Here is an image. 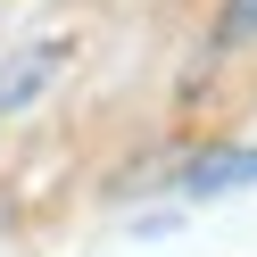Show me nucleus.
<instances>
[{"label": "nucleus", "instance_id": "1", "mask_svg": "<svg viewBox=\"0 0 257 257\" xmlns=\"http://www.w3.org/2000/svg\"><path fill=\"white\" fill-rule=\"evenodd\" d=\"M240 183H257V150H232V158H199L191 166V191H240Z\"/></svg>", "mask_w": 257, "mask_h": 257}, {"label": "nucleus", "instance_id": "2", "mask_svg": "<svg viewBox=\"0 0 257 257\" xmlns=\"http://www.w3.org/2000/svg\"><path fill=\"white\" fill-rule=\"evenodd\" d=\"M257 34V0H232V9H224V42H249Z\"/></svg>", "mask_w": 257, "mask_h": 257}]
</instances>
